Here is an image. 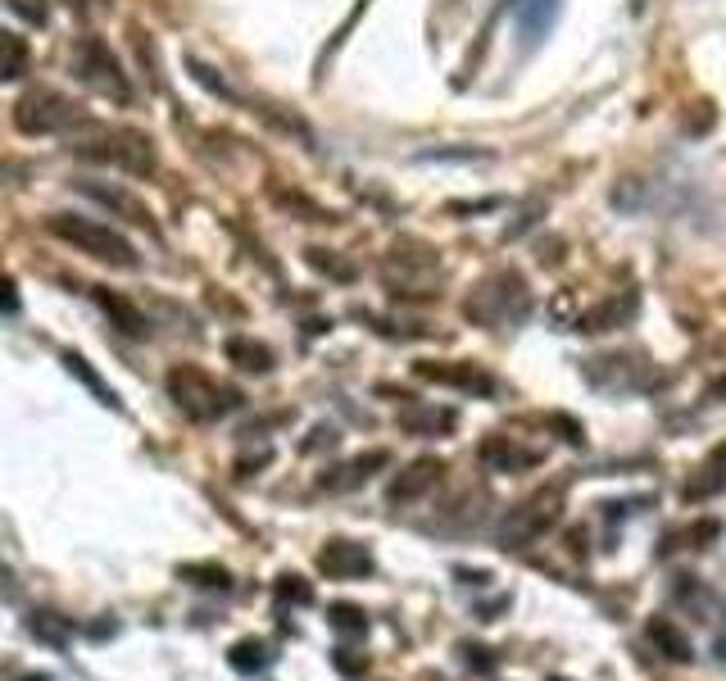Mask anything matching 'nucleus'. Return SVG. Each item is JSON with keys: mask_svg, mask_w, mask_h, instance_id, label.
<instances>
[{"mask_svg": "<svg viewBox=\"0 0 726 681\" xmlns=\"http://www.w3.org/2000/svg\"><path fill=\"white\" fill-rule=\"evenodd\" d=\"M586 382L604 386V391H640V386L654 382V364H645L640 355H595L581 364Z\"/></svg>", "mask_w": 726, "mask_h": 681, "instance_id": "0eeeda50", "label": "nucleus"}, {"mask_svg": "<svg viewBox=\"0 0 726 681\" xmlns=\"http://www.w3.org/2000/svg\"><path fill=\"white\" fill-rule=\"evenodd\" d=\"M468 318L481 327H509V323H522L531 309V296H527V282H522L513 268H500V273L481 277L477 291L468 296Z\"/></svg>", "mask_w": 726, "mask_h": 681, "instance_id": "f03ea898", "label": "nucleus"}, {"mask_svg": "<svg viewBox=\"0 0 726 681\" xmlns=\"http://www.w3.org/2000/svg\"><path fill=\"white\" fill-rule=\"evenodd\" d=\"M277 595H282V600H295V604H305V600H309V595H314V591H309V586L300 582V577H282V582H277Z\"/></svg>", "mask_w": 726, "mask_h": 681, "instance_id": "cd10ccee", "label": "nucleus"}, {"mask_svg": "<svg viewBox=\"0 0 726 681\" xmlns=\"http://www.w3.org/2000/svg\"><path fill=\"white\" fill-rule=\"evenodd\" d=\"M722 395H726V377H717V382H713V386H708V391H704V400H708V405H717V400H722Z\"/></svg>", "mask_w": 726, "mask_h": 681, "instance_id": "c85d7f7f", "label": "nucleus"}, {"mask_svg": "<svg viewBox=\"0 0 726 681\" xmlns=\"http://www.w3.org/2000/svg\"><path fill=\"white\" fill-rule=\"evenodd\" d=\"M318 568H323L327 577H363L373 568V554L354 541H327L323 550H318Z\"/></svg>", "mask_w": 726, "mask_h": 681, "instance_id": "ddd939ff", "label": "nucleus"}, {"mask_svg": "<svg viewBox=\"0 0 726 681\" xmlns=\"http://www.w3.org/2000/svg\"><path fill=\"white\" fill-rule=\"evenodd\" d=\"M14 128L23 137H55V132H69V128H91V119L82 114L78 100H69L64 91L37 87L14 100Z\"/></svg>", "mask_w": 726, "mask_h": 681, "instance_id": "20e7f679", "label": "nucleus"}, {"mask_svg": "<svg viewBox=\"0 0 726 681\" xmlns=\"http://www.w3.org/2000/svg\"><path fill=\"white\" fill-rule=\"evenodd\" d=\"M5 5H10L23 23H46V14H50L46 0H5Z\"/></svg>", "mask_w": 726, "mask_h": 681, "instance_id": "a878e982", "label": "nucleus"}, {"mask_svg": "<svg viewBox=\"0 0 726 681\" xmlns=\"http://www.w3.org/2000/svg\"><path fill=\"white\" fill-rule=\"evenodd\" d=\"M78 191L87 200H96L100 209H109V218H123V223L132 227H146V232H159L155 214H150V205L141 196H132L128 187H118V182H96V178H82Z\"/></svg>", "mask_w": 726, "mask_h": 681, "instance_id": "6e6552de", "label": "nucleus"}, {"mask_svg": "<svg viewBox=\"0 0 726 681\" xmlns=\"http://www.w3.org/2000/svg\"><path fill=\"white\" fill-rule=\"evenodd\" d=\"M441 473H445V468H441V459H432V454H427V459H413V464L404 468V473L391 482V500H395V504H404V500H418V495L427 491V486H436V482H441Z\"/></svg>", "mask_w": 726, "mask_h": 681, "instance_id": "4468645a", "label": "nucleus"}, {"mask_svg": "<svg viewBox=\"0 0 726 681\" xmlns=\"http://www.w3.org/2000/svg\"><path fill=\"white\" fill-rule=\"evenodd\" d=\"M227 359L246 373H273V350L259 346V341H246V336H232L227 341Z\"/></svg>", "mask_w": 726, "mask_h": 681, "instance_id": "a211bd4d", "label": "nucleus"}, {"mask_svg": "<svg viewBox=\"0 0 726 681\" xmlns=\"http://www.w3.org/2000/svg\"><path fill=\"white\" fill-rule=\"evenodd\" d=\"M640 309L636 291H622V296H609L599 300V305H590L586 314H577V332H613V327L631 323Z\"/></svg>", "mask_w": 726, "mask_h": 681, "instance_id": "f8f14e48", "label": "nucleus"}, {"mask_svg": "<svg viewBox=\"0 0 726 681\" xmlns=\"http://www.w3.org/2000/svg\"><path fill=\"white\" fill-rule=\"evenodd\" d=\"M182 577H205L200 586H227V573H223V568H214V563H205V568L187 563V568H182Z\"/></svg>", "mask_w": 726, "mask_h": 681, "instance_id": "bb28decb", "label": "nucleus"}, {"mask_svg": "<svg viewBox=\"0 0 726 681\" xmlns=\"http://www.w3.org/2000/svg\"><path fill=\"white\" fill-rule=\"evenodd\" d=\"M418 377H427V382H445V386H463V391H481L491 395L495 382L481 368L472 364H418Z\"/></svg>", "mask_w": 726, "mask_h": 681, "instance_id": "2eb2a0df", "label": "nucleus"}, {"mask_svg": "<svg viewBox=\"0 0 726 681\" xmlns=\"http://www.w3.org/2000/svg\"><path fill=\"white\" fill-rule=\"evenodd\" d=\"M96 300H100V309H105V314L114 318V327H118L123 336H146V332H150L146 314H141V309L132 305V300L118 296V291H100V287H96Z\"/></svg>", "mask_w": 726, "mask_h": 681, "instance_id": "f3484780", "label": "nucleus"}, {"mask_svg": "<svg viewBox=\"0 0 726 681\" xmlns=\"http://www.w3.org/2000/svg\"><path fill=\"white\" fill-rule=\"evenodd\" d=\"M305 259L309 264L318 268V273H327V277H336V282H350L354 277V268L350 264H341V259H336V250H323V246H309L305 250Z\"/></svg>", "mask_w": 726, "mask_h": 681, "instance_id": "5701e85b", "label": "nucleus"}, {"mask_svg": "<svg viewBox=\"0 0 726 681\" xmlns=\"http://www.w3.org/2000/svg\"><path fill=\"white\" fill-rule=\"evenodd\" d=\"M481 459L495 468H531L536 464V450H518L509 436H491V441L481 445Z\"/></svg>", "mask_w": 726, "mask_h": 681, "instance_id": "6ab92c4d", "label": "nucleus"}, {"mask_svg": "<svg viewBox=\"0 0 726 681\" xmlns=\"http://www.w3.org/2000/svg\"><path fill=\"white\" fill-rule=\"evenodd\" d=\"M73 150H78V159L128 168L137 178H150V173H155V141H150L146 132H132V128H91V137H82Z\"/></svg>", "mask_w": 726, "mask_h": 681, "instance_id": "7ed1b4c3", "label": "nucleus"}, {"mask_svg": "<svg viewBox=\"0 0 726 681\" xmlns=\"http://www.w3.org/2000/svg\"><path fill=\"white\" fill-rule=\"evenodd\" d=\"M649 641H654L658 650L668 654V659H677V663L695 659V650H690V641H686V636L677 632V627H672L668 618H654V622H649Z\"/></svg>", "mask_w": 726, "mask_h": 681, "instance_id": "aec40b11", "label": "nucleus"}, {"mask_svg": "<svg viewBox=\"0 0 726 681\" xmlns=\"http://www.w3.org/2000/svg\"><path fill=\"white\" fill-rule=\"evenodd\" d=\"M726 491V441L722 445H713V450L699 459V468L686 477V500L690 504H699V500H713V495H722Z\"/></svg>", "mask_w": 726, "mask_h": 681, "instance_id": "9b49d317", "label": "nucleus"}, {"mask_svg": "<svg viewBox=\"0 0 726 681\" xmlns=\"http://www.w3.org/2000/svg\"><path fill=\"white\" fill-rule=\"evenodd\" d=\"M554 518H559V491L536 495V500H527L518 514L509 518V527H504V541H536V536L545 532Z\"/></svg>", "mask_w": 726, "mask_h": 681, "instance_id": "9d476101", "label": "nucleus"}, {"mask_svg": "<svg viewBox=\"0 0 726 681\" xmlns=\"http://www.w3.org/2000/svg\"><path fill=\"white\" fill-rule=\"evenodd\" d=\"M332 627L336 632H359L368 627V618H363V609H354V604H332Z\"/></svg>", "mask_w": 726, "mask_h": 681, "instance_id": "b1692460", "label": "nucleus"}, {"mask_svg": "<svg viewBox=\"0 0 726 681\" xmlns=\"http://www.w3.org/2000/svg\"><path fill=\"white\" fill-rule=\"evenodd\" d=\"M73 73H78V78L87 82L96 96L114 100V105H132V82H128V73H123L118 55L100 37H82L78 46H73Z\"/></svg>", "mask_w": 726, "mask_h": 681, "instance_id": "423d86ee", "label": "nucleus"}, {"mask_svg": "<svg viewBox=\"0 0 726 681\" xmlns=\"http://www.w3.org/2000/svg\"><path fill=\"white\" fill-rule=\"evenodd\" d=\"M563 14V0H513V19H518V37L522 46H540V41L554 32Z\"/></svg>", "mask_w": 726, "mask_h": 681, "instance_id": "1a4fd4ad", "label": "nucleus"}, {"mask_svg": "<svg viewBox=\"0 0 726 681\" xmlns=\"http://www.w3.org/2000/svg\"><path fill=\"white\" fill-rule=\"evenodd\" d=\"M386 464H391V454L386 450H368V454H359V459H350V464H341L332 477H323V486L327 491H350V486L368 482V477H373L377 468H386Z\"/></svg>", "mask_w": 726, "mask_h": 681, "instance_id": "dca6fc26", "label": "nucleus"}, {"mask_svg": "<svg viewBox=\"0 0 726 681\" xmlns=\"http://www.w3.org/2000/svg\"><path fill=\"white\" fill-rule=\"evenodd\" d=\"M64 364H69L73 373H78L82 382L91 386V391H100V400H105V405H118V400H114V391H105V386H100V377L91 373V368H87V359H82V355H64Z\"/></svg>", "mask_w": 726, "mask_h": 681, "instance_id": "393cba45", "label": "nucleus"}, {"mask_svg": "<svg viewBox=\"0 0 726 681\" xmlns=\"http://www.w3.org/2000/svg\"><path fill=\"white\" fill-rule=\"evenodd\" d=\"M227 663H232L236 672H259L268 663V654H264V645L259 641H236L232 654H227Z\"/></svg>", "mask_w": 726, "mask_h": 681, "instance_id": "4be33fe9", "label": "nucleus"}, {"mask_svg": "<svg viewBox=\"0 0 726 681\" xmlns=\"http://www.w3.org/2000/svg\"><path fill=\"white\" fill-rule=\"evenodd\" d=\"M168 395H173L177 409H182L187 418H196V423H214V418L232 414L236 400H241L232 386L214 382L205 368H191V364H182V368L168 373Z\"/></svg>", "mask_w": 726, "mask_h": 681, "instance_id": "39448f33", "label": "nucleus"}, {"mask_svg": "<svg viewBox=\"0 0 726 681\" xmlns=\"http://www.w3.org/2000/svg\"><path fill=\"white\" fill-rule=\"evenodd\" d=\"M0 41H5V82H19L23 73H28V41L19 37V32H0Z\"/></svg>", "mask_w": 726, "mask_h": 681, "instance_id": "412c9836", "label": "nucleus"}, {"mask_svg": "<svg viewBox=\"0 0 726 681\" xmlns=\"http://www.w3.org/2000/svg\"><path fill=\"white\" fill-rule=\"evenodd\" d=\"M46 232L59 237L64 246H73L78 255L96 259V264L109 268H137V246H132L118 227L100 223V218H82V214H50Z\"/></svg>", "mask_w": 726, "mask_h": 681, "instance_id": "f257e3e1", "label": "nucleus"}]
</instances>
